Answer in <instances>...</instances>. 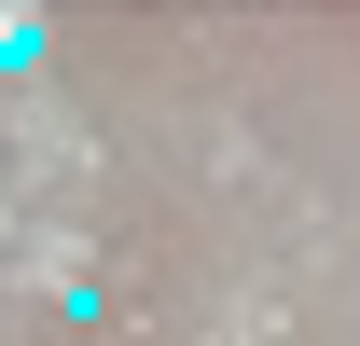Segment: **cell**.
<instances>
[{
    "mask_svg": "<svg viewBox=\"0 0 360 346\" xmlns=\"http://www.w3.org/2000/svg\"><path fill=\"white\" fill-rule=\"evenodd\" d=\"M42 56H56L42 14H28V0H0V84H14V70H42Z\"/></svg>",
    "mask_w": 360,
    "mask_h": 346,
    "instance_id": "obj_1",
    "label": "cell"
}]
</instances>
